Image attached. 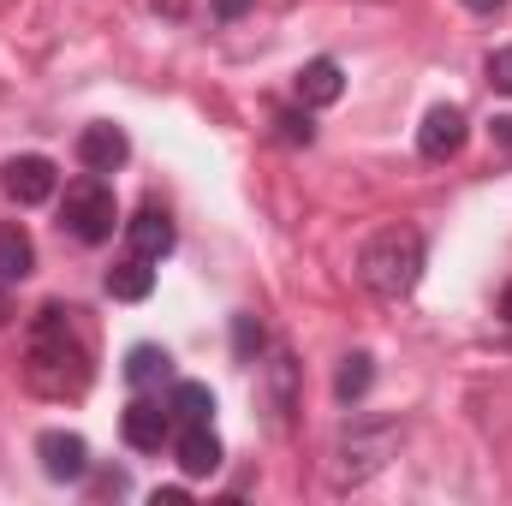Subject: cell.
<instances>
[{"mask_svg": "<svg viewBox=\"0 0 512 506\" xmlns=\"http://www.w3.org/2000/svg\"><path fill=\"white\" fill-rule=\"evenodd\" d=\"M24 381L42 399H84V387H90V340H84L72 304H42L30 316Z\"/></svg>", "mask_w": 512, "mask_h": 506, "instance_id": "6da1fadb", "label": "cell"}, {"mask_svg": "<svg viewBox=\"0 0 512 506\" xmlns=\"http://www.w3.org/2000/svg\"><path fill=\"white\" fill-rule=\"evenodd\" d=\"M465 137H471L465 108L441 102V108H429V114H423V126H417V149H423V161H453V155L465 149Z\"/></svg>", "mask_w": 512, "mask_h": 506, "instance_id": "52a82bcc", "label": "cell"}, {"mask_svg": "<svg viewBox=\"0 0 512 506\" xmlns=\"http://www.w3.org/2000/svg\"><path fill=\"white\" fill-rule=\"evenodd\" d=\"M489 84H495L501 96H512V48H495V54H489Z\"/></svg>", "mask_w": 512, "mask_h": 506, "instance_id": "ffe728a7", "label": "cell"}, {"mask_svg": "<svg viewBox=\"0 0 512 506\" xmlns=\"http://www.w3.org/2000/svg\"><path fill=\"white\" fill-rule=\"evenodd\" d=\"M501 316L512 322V280H507V292H501Z\"/></svg>", "mask_w": 512, "mask_h": 506, "instance_id": "cb8c5ba5", "label": "cell"}, {"mask_svg": "<svg viewBox=\"0 0 512 506\" xmlns=\"http://www.w3.org/2000/svg\"><path fill=\"white\" fill-rule=\"evenodd\" d=\"M126 155H131V137L120 126L96 120V126L78 131V161H84L90 173H114V167H126Z\"/></svg>", "mask_w": 512, "mask_h": 506, "instance_id": "30bf717a", "label": "cell"}, {"mask_svg": "<svg viewBox=\"0 0 512 506\" xmlns=\"http://www.w3.org/2000/svg\"><path fill=\"white\" fill-rule=\"evenodd\" d=\"M399 423L393 417H376V423H352L340 441H334V489H358V483H370L376 471H382L387 459H393V447H399Z\"/></svg>", "mask_w": 512, "mask_h": 506, "instance_id": "3957f363", "label": "cell"}, {"mask_svg": "<svg viewBox=\"0 0 512 506\" xmlns=\"http://www.w3.org/2000/svg\"><path fill=\"white\" fill-rule=\"evenodd\" d=\"M173 370V358L161 352V346H131L126 352V381L131 387H155V381H167Z\"/></svg>", "mask_w": 512, "mask_h": 506, "instance_id": "e0dca14e", "label": "cell"}, {"mask_svg": "<svg viewBox=\"0 0 512 506\" xmlns=\"http://www.w3.org/2000/svg\"><path fill=\"white\" fill-rule=\"evenodd\" d=\"M346 96V72H340V60H304L298 66V102L304 108H334Z\"/></svg>", "mask_w": 512, "mask_h": 506, "instance_id": "8fae6325", "label": "cell"}, {"mask_svg": "<svg viewBox=\"0 0 512 506\" xmlns=\"http://www.w3.org/2000/svg\"><path fill=\"white\" fill-rule=\"evenodd\" d=\"M274 126H280V137H286V143H310V137H316L310 114H274Z\"/></svg>", "mask_w": 512, "mask_h": 506, "instance_id": "d6986e66", "label": "cell"}, {"mask_svg": "<svg viewBox=\"0 0 512 506\" xmlns=\"http://www.w3.org/2000/svg\"><path fill=\"white\" fill-rule=\"evenodd\" d=\"M370 381H376V358H370V352H352V358L340 364V376H334V399H340V405H358V399L370 393Z\"/></svg>", "mask_w": 512, "mask_h": 506, "instance_id": "9a60e30c", "label": "cell"}, {"mask_svg": "<svg viewBox=\"0 0 512 506\" xmlns=\"http://www.w3.org/2000/svg\"><path fill=\"white\" fill-rule=\"evenodd\" d=\"M36 459H42V471H48L54 483H78V477L90 471V447H84V435H72V429H48V435L36 441Z\"/></svg>", "mask_w": 512, "mask_h": 506, "instance_id": "9c48e42d", "label": "cell"}, {"mask_svg": "<svg viewBox=\"0 0 512 506\" xmlns=\"http://www.w3.org/2000/svg\"><path fill=\"white\" fill-rule=\"evenodd\" d=\"M465 6H471V12H483V18H489V12H501V6H507V0H465Z\"/></svg>", "mask_w": 512, "mask_h": 506, "instance_id": "7402d4cb", "label": "cell"}, {"mask_svg": "<svg viewBox=\"0 0 512 506\" xmlns=\"http://www.w3.org/2000/svg\"><path fill=\"white\" fill-rule=\"evenodd\" d=\"M233 352H239L245 364L262 352V322H256V316H233Z\"/></svg>", "mask_w": 512, "mask_h": 506, "instance_id": "ac0fdd59", "label": "cell"}, {"mask_svg": "<svg viewBox=\"0 0 512 506\" xmlns=\"http://www.w3.org/2000/svg\"><path fill=\"white\" fill-rule=\"evenodd\" d=\"M173 459L185 477H215L221 471V435L209 423H179L173 429Z\"/></svg>", "mask_w": 512, "mask_h": 506, "instance_id": "ba28073f", "label": "cell"}, {"mask_svg": "<svg viewBox=\"0 0 512 506\" xmlns=\"http://www.w3.org/2000/svg\"><path fill=\"white\" fill-rule=\"evenodd\" d=\"M251 0H215V18H245Z\"/></svg>", "mask_w": 512, "mask_h": 506, "instance_id": "44dd1931", "label": "cell"}, {"mask_svg": "<svg viewBox=\"0 0 512 506\" xmlns=\"http://www.w3.org/2000/svg\"><path fill=\"white\" fill-rule=\"evenodd\" d=\"M173 239H179V233H173V221H167L155 203H149V209H137V215L126 221V245H131V256H149V262H161V256L173 251Z\"/></svg>", "mask_w": 512, "mask_h": 506, "instance_id": "7c38bea8", "label": "cell"}, {"mask_svg": "<svg viewBox=\"0 0 512 506\" xmlns=\"http://www.w3.org/2000/svg\"><path fill=\"white\" fill-rule=\"evenodd\" d=\"M30 268H36V245H30V233H24L18 221H6V227H0V286H18Z\"/></svg>", "mask_w": 512, "mask_h": 506, "instance_id": "5bb4252c", "label": "cell"}, {"mask_svg": "<svg viewBox=\"0 0 512 506\" xmlns=\"http://www.w3.org/2000/svg\"><path fill=\"white\" fill-rule=\"evenodd\" d=\"M423 274V233L417 227H382L364 251H358V280L364 292H376L387 304H399Z\"/></svg>", "mask_w": 512, "mask_h": 506, "instance_id": "7a4b0ae2", "label": "cell"}, {"mask_svg": "<svg viewBox=\"0 0 512 506\" xmlns=\"http://www.w3.org/2000/svg\"><path fill=\"white\" fill-rule=\"evenodd\" d=\"M167 405H173V423H209L215 417V393L203 381H179Z\"/></svg>", "mask_w": 512, "mask_h": 506, "instance_id": "2e32d148", "label": "cell"}, {"mask_svg": "<svg viewBox=\"0 0 512 506\" xmlns=\"http://www.w3.org/2000/svg\"><path fill=\"white\" fill-rule=\"evenodd\" d=\"M54 161L48 155H12L6 167H0V191L18 203V209H36V203H48L54 197Z\"/></svg>", "mask_w": 512, "mask_h": 506, "instance_id": "5b68a950", "label": "cell"}, {"mask_svg": "<svg viewBox=\"0 0 512 506\" xmlns=\"http://www.w3.org/2000/svg\"><path fill=\"white\" fill-rule=\"evenodd\" d=\"M108 298H120V304H143L149 292H155V268H149V256H126V262H114L108 268Z\"/></svg>", "mask_w": 512, "mask_h": 506, "instance_id": "4fadbf2b", "label": "cell"}, {"mask_svg": "<svg viewBox=\"0 0 512 506\" xmlns=\"http://www.w3.org/2000/svg\"><path fill=\"white\" fill-rule=\"evenodd\" d=\"M60 227H66L78 245H108V239H114V227H120V203H114V191L102 185V173H90V179L66 185Z\"/></svg>", "mask_w": 512, "mask_h": 506, "instance_id": "277c9868", "label": "cell"}, {"mask_svg": "<svg viewBox=\"0 0 512 506\" xmlns=\"http://www.w3.org/2000/svg\"><path fill=\"white\" fill-rule=\"evenodd\" d=\"M173 405H155V399H131L126 417H120V435H126V447H137V453H161L167 441H173Z\"/></svg>", "mask_w": 512, "mask_h": 506, "instance_id": "8992f818", "label": "cell"}, {"mask_svg": "<svg viewBox=\"0 0 512 506\" xmlns=\"http://www.w3.org/2000/svg\"><path fill=\"white\" fill-rule=\"evenodd\" d=\"M495 137H501V143L512 149V120H495Z\"/></svg>", "mask_w": 512, "mask_h": 506, "instance_id": "603a6c76", "label": "cell"}, {"mask_svg": "<svg viewBox=\"0 0 512 506\" xmlns=\"http://www.w3.org/2000/svg\"><path fill=\"white\" fill-rule=\"evenodd\" d=\"M6 322H12V304H6V292H0V328H6Z\"/></svg>", "mask_w": 512, "mask_h": 506, "instance_id": "d4e9b609", "label": "cell"}]
</instances>
